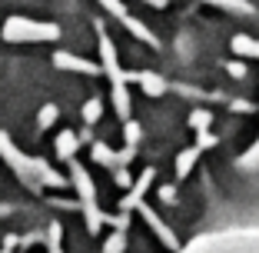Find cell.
Returning <instances> with one entry per match:
<instances>
[{
	"label": "cell",
	"instance_id": "6da1fadb",
	"mask_svg": "<svg viewBox=\"0 0 259 253\" xmlns=\"http://www.w3.org/2000/svg\"><path fill=\"white\" fill-rule=\"evenodd\" d=\"M57 27H40V23L33 20H23V17H10L7 23H4V37L7 40H47V37H57Z\"/></svg>",
	"mask_w": 259,
	"mask_h": 253
},
{
	"label": "cell",
	"instance_id": "7a4b0ae2",
	"mask_svg": "<svg viewBox=\"0 0 259 253\" xmlns=\"http://www.w3.org/2000/svg\"><path fill=\"white\" fill-rule=\"evenodd\" d=\"M54 117H57V107H47L44 114H40V123H44V127H47V123L54 120Z\"/></svg>",
	"mask_w": 259,
	"mask_h": 253
}]
</instances>
